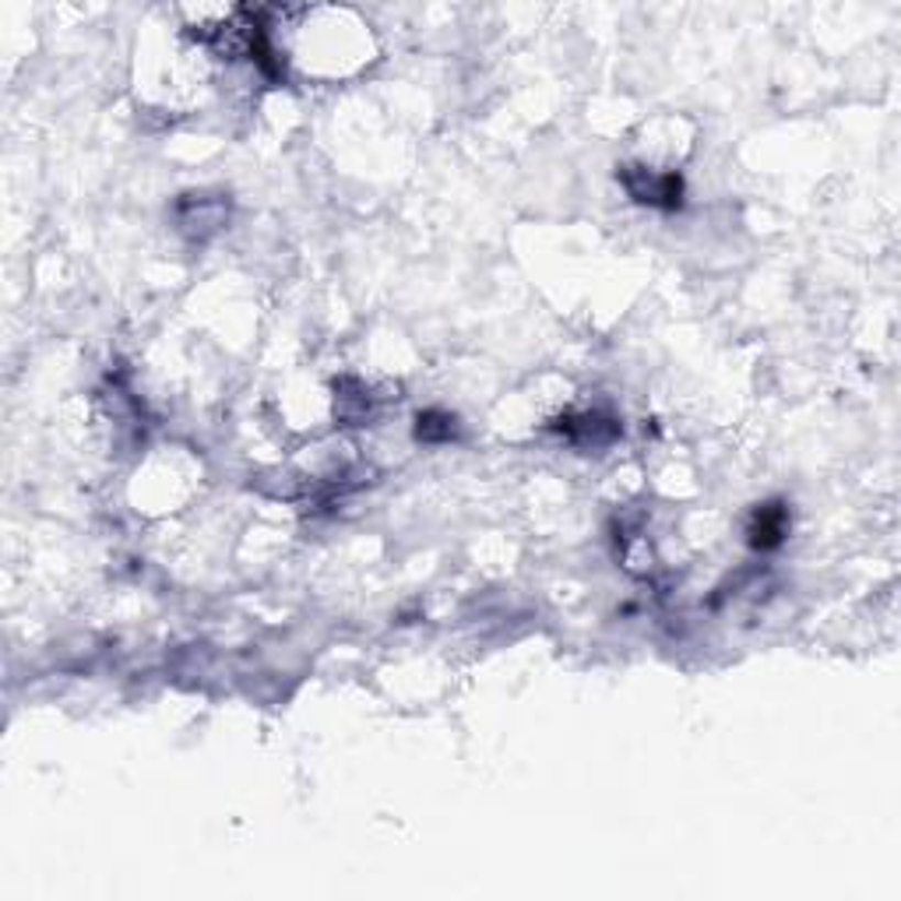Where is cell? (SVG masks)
<instances>
[{
	"mask_svg": "<svg viewBox=\"0 0 901 901\" xmlns=\"http://www.w3.org/2000/svg\"><path fill=\"white\" fill-rule=\"evenodd\" d=\"M624 184L630 190V198H638L641 205H651V208H677L683 198V184L677 173L651 176L648 169H624Z\"/></svg>",
	"mask_w": 901,
	"mask_h": 901,
	"instance_id": "1",
	"label": "cell"
},
{
	"mask_svg": "<svg viewBox=\"0 0 901 901\" xmlns=\"http://www.w3.org/2000/svg\"><path fill=\"white\" fill-rule=\"evenodd\" d=\"M785 528H789V521H785V507L768 504V507H761V510L754 515L750 542H754V546H761V550H771V546H779V542H782Z\"/></svg>",
	"mask_w": 901,
	"mask_h": 901,
	"instance_id": "2",
	"label": "cell"
}]
</instances>
